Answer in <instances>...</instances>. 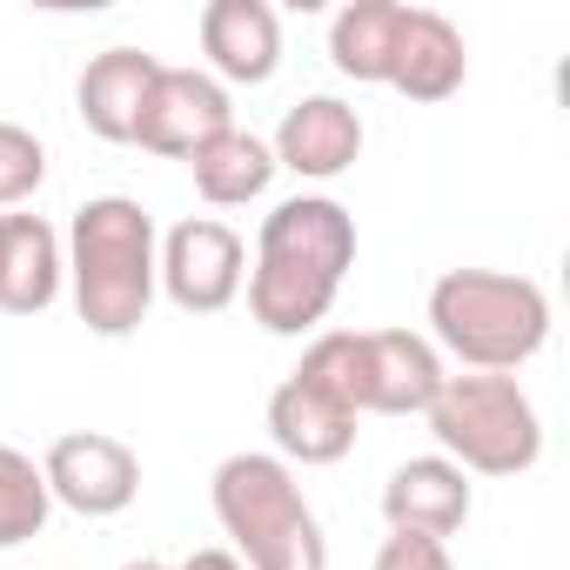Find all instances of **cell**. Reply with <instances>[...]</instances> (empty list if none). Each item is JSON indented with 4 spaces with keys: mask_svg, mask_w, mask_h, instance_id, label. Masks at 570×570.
I'll use <instances>...</instances> for the list:
<instances>
[{
    "mask_svg": "<svg viewBox=\"0 0 570 570\" xmlns=\"http://www.w3.org/2000/svg\"><path fill=\"white\" fill-rule=\"evenodd\" d=\"M356 268V215L336 195H289L262 215L248 316L268 336H309L330 309L343 275Z\"/></svg>",
    "mask_w": 570,
    "mask_h": 570,
    "instance_id": "cell-1",
    "label": "cell"
},
{
    "mask_svg": "<svg viewBox=\"0 0 570 570\" xmlns=\"http://www.w3.org/2000/svg\"><path fill=\"white\" fill-rule=\"evenodd\" d=\"M68 289H75V316L121 343L148 323L155 309V255H161V235H155V215L135 202V195H95L75 208L68 222Z\"/></svg>",
    "mask_w": 570,
    "mask_h": 570,
    "instance_id": "cell-2",
    "label": "cell"
},
{
    "mask_svg": "<svg viewBox=\"0 0 570 570\" xmlns=\"http://www.w3.org/2000/svg\"><path fill=\"white\" fill-rule=\"evenodd\" d=\"M430 343L476 376H517L550 343V296L510 268H450L430 282Z\"/></svg>",
    "mask_w": 570,
    "mask_h": 570,
    "instance_id": "cell-3",
    "label": "cell"
},
{
    "mask_svg": "<svg viewBox=\"0 0 570 570\" xmlns=\"http://www.w3.org/2000/svg\"><path fill=\"white\" fill-rule=\"evenodd\" d=\"M208 503H215V523L235 543L242 570H330V537L282 456H268V450L222 456Z\"/></svg>",
    "mask_w": 570,
    "mask_h": 570,
    "instance_id": "cell-4",
    "label": "cell"
},
{
    "mask_svg": "<svg viewBox=\"0 0 570 570\" xmlns=\"http://www.w3.org/2000/svg\"><path fill=\"white\" fill-rule=\"evenodd\" d=\"M289 376L316 383L363 423V416H423L450 370L436 343L416 330H323Z\"/></svg>",
    "mask_w": 570,
    "mask_h": 570,
    "instance_id": "cell-5",
    "label": "cell"
},
{
    "mask_svg": "<svg viewBox=\"0 0 570 570\" xmlns=\"http://www.w3.org/2000/svg\"><path fill=\"white\" fill-rule=\"evenodd\" d=\"M423 416H430L436 456H450L463 476H523L543 456V416L517 376H476V370L443 376Z\"/></svg>",
    "mask_w": 570,
    "mask_h": 570,
    "instance_id": "cell-6",
    "label": "cell"
},
{
    "mask_svg": "<svg viewBox=\"0 0 570 570\" xmlns=\"http://www.w3.org/2000/svg\"><path fill=\"white\" fill-rule=\"evenodd\" d=\"M248 282V248L228 222L215 215H188L161 235L155 255V289L181 309V316H222Z\"/></svg>",
    "mask_w": 570,
    "mask_h": 570,
    "instance_id": "cell-7",
    "label": "cell"
},
{
    "mask_svg": "<svg viewBox=\"0 0 570 570\" xmlns=\"http://www.w3.org/2000/svg\"><path fill=\"white\" fill-rule=\"evenodd\" d=\"M41 476H48V497L68 503L75 517H121L135 497H141V456L108 436V430H68L48 443L41 456Z\"/></svg>",
    "mask_w": 570,
    "mask_h": 570,
    "instance_id": "cell-8",
    "label": "cell"
},
{
    "mask_svg": "<svg viewBox=\"0 0 570 570\" xmlns=\"http://www.w3.org/2000/svg\"><path fill=\"white\" fill-rule=\"evenodd\" d=\"M235 128V101L215 75L202 68H161L148 101H141V121H135V148L161 155V161H195L215 135Z\"/></svg>",
    "mask_w": 570,
    "mask_h": 570,
    "instance_id": "cell-9",
    "label": "cell"
},
{
    "mask_svg": "<svg viewBox=\"0 0 570 570\" xmlns=\"http://www.w3.org/2000/svg\"><path fill=\"white\" fill-rule=\"evenodd\" d=\"M268 155H275V168H289L303 181H336L363 155V115L350 101H336V95H303L289 115H282Z\"/></svg>",
    "mask_w": 570,
    "mask_h": 570,
    "instance_id": "cell-10",
    "label": "cell"
},
{
    "mask_svg": "<svg viewBox=\"0 0 570 570\" xmlns=\"http://www.w3.org/2000/svg\"><path fill=\"white\" fill-rule=\"evenodd\" d=\"M383 517L396 537H430L450 543L470 523V476L450 456H410L383 483Z\"/></svg>",
    "mask_w": 570,
    "mask_h": 570,
    "instance_id": "cell-11",
    "label": "cell"
},
{
    "mask_svg": "<svg viewBox=\"0 0 570 570\" xmlns=\"http://www.w3.org/2000/svg\"><path fill=\"white\" fill-rule=\"evenodd\" d=\"M202 55L215 81L228 88H262L282 68V21L268 0H208L202 8Z\"/></svg>",
    "mask_w": 570,
    "mask_h": 570,
    "instance_id": "cell-12",
    "label": "cell"
},
{
    "mask_svg": "<svg viewBox=\"0 0 570 570\" xmlns=\"http://www.w3.org/2000/svg\"><path fill=\"white\" fill-rule=\"evenodd\" d=\"M268 436H275V456L282 463L323 470V463H343L356 450V416L343 403H330L316 383L282 376L275 396H268Z\"/></svg>",
    "mask_w": 570,
    "mask_h": 570,
    "instance_id": "cell-13",
    "label": "cell"
},
{
    "mask_svg": "<svg viewBox=\"0 0 570 570\" xmlns=\"http://www.w3.org/2000/svg\"><path fill=\"white\" fill-rule=\"evenodd\" d=\"M68 282V255L55 222L41 215H0V309L8 316H48Z\"/></svg>",
    "mask_w": 570,
    "mask_h": 570,
    "instance_id": "cell-14",
    "label": "cell"
},
{
    "mask_svg": "<svg viewBox=\"0 0 570 570\" xmlns=\"http://www.w3.org/2000/svg\"><path fill=\"white\" fill-rule=\"evenodd\" d=\"M470 75V48L456 35L450 14L436 8H403V35H396V61H390V88L403 101H450Z\"/></svg>",
    "mask_w": 570,
    "mask_h": 570,
    "instance_id": "cell-15",
    "label": "cell"
},
{
    "mask_svg": "<svg viewBox=\"0 0 570 570\" xmlns=\"http://www.w3.org/2000/svg\"><path fill=\"white\" fill-rule=\"evenodd\" d=\"M155 75H161V61L141 55V48H108V55H95V61L81 68V81H75V108H81L88 135L128 148V141H135V121H141V101H148V88H155Z\"/></svg>",
    "mask_w": 570,
    "mask_h": 570,
    "instance_id": "cell-16",
    "label": "cell"
},
{
    "mask_svg": "<svg viewBox=\"0 0 570 570\" xmlns=\"http://www.w3.org/2000/svg\"><path fill=\"white\" fill-rule=\"evenodd\" d=\"M396 35H403V0H350V8L330 21V61H336V75H350L363 88H390Z\"/></svg>",
    "mask_w": 570,
    "mask_h": 570,
    "instance_id": "cell-17",
    "label": "cell"
},
{
    "mask_svg": "<svg viewBox=\"0 0 570 570\" xmlns=\"http://www.w3.org/2000/svg\"><path fill=\"white\" fill-rule=\"evenodd\" d=\"M188 175H195V195H202L208 208H242V202L268 195V181H275V155H268L262 135L228 128V135H215V141L188 161Z\"/></svg>",
    "mask_w": 570,
    "mask_h": 570,
    "instance_id": "cell-18",
    "label": "cell"
},
{
    "mask_svg": "<svg viewBox=\"0 0 570 570\" xmlns=\"http://www.w3.org/2000/svg\"><path fill=\"white\" fill-rule=\"evenodd\" d=\"M55 517V497H48V476L28 450L0 443V550H21L48 530Z\"/></svg>",
    "mask_w": 570,
    "mask_h": 570,
    "instance_id": "cell-19",
    "label": "cell"
},
{
    "mask_svg": "<svg viewBox=\"0 0 570 570\" xmlns=\"http://www.w3.org/2000/svg\"><path fill=\"white\" fill-rule=\"evenodd\" d=\"M41 181H48V148H41V135L21 128V121H0V215H14Z\"/></svg>",
    "mask_w": 570,
    "mask_h": 570,
    "instance_id": "cell-20",
    "label": "cell"
},
{
    "mask_svg": "<svg viewBox=\"0 0 570 570\" xmlns=\"http://www.w3.org/2000/svg\"><path fill=\"white\" fill-rule=\"evenodd\" d=\"M370 570H456V563H450V543H430V537H396V530H390Z\"/></svg>",
    "mask_w": 570,
    "mask_h": 570,
    "instance_id": "cell-21",
    "label": "cell"
},
{
    "mask_svg": "<svg viewBox=\"0 0 570 570\" xmlns=\"http://www.w3.org/2000/svg\"><path fill=\"white\" fill-rule=\"evenodd\" d=\"M175 570H242V557H235V550H195V557H181Z\"/></svg>",
    "mask_w": 570,
    "mask_h": 570,
    "instance_id": "cell-22",
    "label": "cell"
},
{
    "mask_svg": "<svg viewBox=\"0 0 570 570\" xmlns=\"http://www.w3.org/2000/svg\"><path fill=\"white\" fill-rule=\"evenodd\" d=\"M121 570H168V563H161V557H128Z\"/></svg>",
    "mask_w": 570,
    "mask_h": 570,
    "instance_id": "cell-23",
    "label": "cell"
}]
</instances>
